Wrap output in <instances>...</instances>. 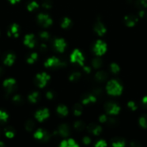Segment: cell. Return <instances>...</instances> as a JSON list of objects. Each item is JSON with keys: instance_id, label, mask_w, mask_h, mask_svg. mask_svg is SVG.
<instances>
[{"instance_id": "1", "label": "cell", "mask_w": 147, "mask_h": 147, "mask_svg": "<svg viewBox=\"0 0 147 147\" xmlns=\"http://www.w3.org/2000/svg\"><path fill=\"white\" fill-rule=\"evenodd\" d=\"M106 90L111 96H120L122 94V86L116 79H112L107 83Z\"/></svg>"}, {"instance_id": "2", "label": "cell", "mask_w": 147, "mask_h": 147, "mask_svg": "<svg viewBox=\"0 0 147 147\" xmlns=\"http://www.w3.org/2000/svg\"><path fill=\"white\" fill-rule=\"evenodd\" d=\"M85 58L84 57V55L82 52L78 49H75L72 51L71 54L70 55V61L74 64H76L77 65L83 66L84 64Z\"/></svg>"}, {"instance_id": "3", "label": "cell", "mask_w": 147, "mask_h": 147, "mask_svg": "<svg viewBox=\"0 0 147 147\" xmlns=\"http://www.w3.org/2000/svg\"><path fill=\"white\" fill-rule=\"evenodd\" d=\"M108 50V45L102 40H97L94 44L92 51L97 56H102L106 53Z\"/></svg>"}, {"instance_id": "4", "label": "cell", "mask_w": 147, "mask_h": 147, "mask_svg": "<svg viewBox=\"0 0 147 147\" xmlns=\"http://www.w3.org/2000/svg\"><path fill=\"white\" fill-rule=\"evenodd\" d=\"M44 65L47 68H56V67H63L66 65V63L65 62L61 61L56 56H52L46 60Z\"/></svg>"}, {"instance_id": "5", "label": "cell", "mask_w": 147, "mask_h": 147, "mask_svg": "<svg viewBox=\"0 0 147 147\" xmlns=\"http://www.w3.org/2000/svg\"><path fill=\"white\" fill-rule=\"evenodd\" d=\"M37 21L38 22L39 25L45 27V28L49 27L53 23V20H52L51 17L48 14H45V13H40L37 15Z\"/></svg>"}, {"instance_id": "6", "label": "cell", "mask_w": 147, "mask_h": 147, "mask_svg": "<svg viewBox=\"0 0 147 147\" xmlns=\"http://www.w3.org/2000/svg\"><path fill=\"white\" fill-rule=\"evenodd\" d=\"M50 80V76L46 73H37L35 77V84L39 88H44Z\"/></svg>"}, {"instance_id": "7", "label": "cell", "mask_w": 147, "mask_h": 147, "mask_svg": "<svg viewBox=\"0 0 147 147\" xmlns=\"http://www.w3.org/2000/svg\"><path fill=\"white\" fill-rule=\"evenodd\" d=\"M105 109L107 113L110 115H117L119 113L120 108L116 103L108 102L105 105Z\"/></svg>"}, {"instance_id": "8", "label": "cell", "mask_w": 147, "mask_h": 147, "mask_svg": "<svg viewBox=\"0 0 147 147\" xmlns=\"http://www.w3.org/2000/svg\"><path fill=\"white\" fill-rule=\"evenodd\" d=\"M16 84H17V81L14 78H7L5 79L3 82V87L5 89L6 91L8 93H11L15 90Z\"/></svg>"}, {"instance_id": "9", "label": "cell", "mask_w": 147, "mask_h": 147, "mask_svg": "<svg viewBox=\"0 0 147 147\" xmlns=\"http://www.w3.org/2000/svg\"><path fill=\"white\" fill-rule=\"evenodd\" d=\"M53 45L54 48L56 50V51L59 52V53H63L65 50V49H66L67 45H66V42L64 39L56 38L53 41Z\"/></svg>"}, {"instance_id": "10", "label": "cell", "mask_w": 147, "mask_h": 147, "mask_svg": "<svg viewBox=\"0 0 147 147\" xmlns=\"http://www.w3.org/2000/svg\"><path fill=\"white\" fill-rule=\"evenodd\" d=\"M49 116H50V111L48 109H45V108L36 111L35 114V118L40 122L45 121Z\"/></svg>"}, {"instance_id": "11", "label": "cell", "mask_w": 147, "mask_h": 147, "mask_svg": "<svg viewBox=\"0 0 147 147\" xmlns=\"http://www.w3.org/2000/svg\"><path fill=\"white\" fill-rule=\"evenodd\" d=\"M19 34H20V26L17 23L12 24L7 30V35L10 37L17 38L18 37Z\"/></svg>"}, {"instance_id": "12", "label": "cell", "mask_w": 147, "mask_h": 147, "mask_svg": "<svg viewBox=\"0 0 147 147\" xmlns=\"http://www.w3.org/2000/svg\"><path fill=\"white\" fill-rule=\"evenodd\" d=\"M93 30L99 36H102L106 33L107 28L103 23L100 21H97L95 23L93 26Z\"/></svg>"}, {"instance_id": "13", "label": "cell", "mask_w": 147, "mask_h": 147, "mask_svg": "<svg viewBox=\"0 0 147 147\" xmlns=\"http://www.w3.org/2000/svg\"><path fill=\"white\" fill-rule=\"evenodd\" d=\"M24 45L29 48H33L36 45V39L35 37V35L32 33L27 34L24 36Z\"/></svg>"}, {"instance_id": "14", "label": "cell", "mask_w": 147, "mask_h": 147, "mask_svg": "<svg viewBox=\"0 0 147 147\" xmlns=\"http://www.w3.org/2000/svg\"><path fill=\"white\" fill-rule=\"evenodd\" d=\"M124 21H125V24L127 27H132L135 24V23L138 21V19L134 15H126L124 17Z\"/></svg>"}, {"instance_id": "15", "label": "cell", "mask_w": 147, "mask_h": 147, "mask_svg": "<svg viewBox=\"0 0 147 147\" xmlns=\"http://www.w3.org/2000/svg\"><path fill=\"white\" fill-rule=\"evenodd\" d=\"M56 134L60 136H63V137H66L70 134V129H69V126L66 124H62L58 129Z\"/></svg>"}, {"instance_id": "16", "label": "cell", "mask_w": 147, "mask_h": 147, "mask_svg": "<svg viewBox=\"0 0 147 147\" xmlns=\"http://www.w3.org/2000/svg\"><path fill=\"white\" fill-rule=\"evenodd\" d=\"M87 130L89 133H92L94 135H99L102 132V128L99 125L91 123L87 126Z\"/></svg>"}, {"instance_id": "17", "label": "cell", "mask_w": 147, "mask_h": 147, "mask_svg": "<svg viewBox=\"0 0 147 147\" xmlns=\"http://www.w3.org/2000/svg\"><path fill=\"white\" fill-rule=\"evenodd\" d=\"M16 60L15 55L13 54L12 53H9L4 57V64L7 66H12L14 64V61Z\"/></svg>"}, {"instance_id": "18", "label": "cell", "mask_w": 147, "mask_h": 147, "mask_svg": "<svg viewBox=\"0 0 147 147\" xmlns=\"http://www.w3.org/2000/svg\"><path fill=\"white\" fill-rule=\"evenodd\" d=\"M60 147H79V146L74 139H69L67 140H63L61 143Z\"/></svg>"}, {"instance_id": "19", "label": "cell", "mask_w": 147, "mask_h": 147, "mask_svg": "<svg viewBox=\"0 0 147 147\" xmlns=\"http://www.w3.org/2000/svg\"><path fill=\"white\" fill-rule=\"evenodd\" d=\"M56 112L58 113V114H59L61 116H67L68 113H69V109H68L67 106H64L63 104L59 105V106L56 109Z\"/></svg>"}, {"instance_id": "20", "label": "cell", "mask_w": 147, "mask_h": 147, "mask_svg": "<svg viewBox=\"0 0 147 147\" xmlns=\"http://www.w3.org/2000/svg\"><path fill=\"white\" fill-rule=\"evenodd\" d=\"M108 78V75L106 72L105 71H99L96 73L95 75V78H96L97 81L102 83V82L105 81L107 78Z\"/></svg>"}, {"instance_id": "21", "label": "cell", "mask_w": 147, "mask_h": 147, "mask_svg": "<svg viewBox=\"0 0 147 147\" xmlns=\"http://www.w3.org/2000/svg\"><path fill=\"white\" fill-rule=\"evenodd\" d=\"M39 98H40V94H39L38 92L33 91L28 96V100L30 103H35L37 102V100H39Z\"/></svg>"}, {"instance_id": "22", "label": "cell", "mask_w": 147, "mask_h": 147, "mask_svg": "<svg viewBox=\"0 0 147 147\" xmlns=\"http://www.w3.org/2000/svg\"><path fill=\"white\" fill-rule=\"evenodd\" d=\"M4 134L9 139H12L14 136V134H15V131H14V129H13L12 127H7L5 129H4Z\"/></svg>"}, {"instance_id": "23", "label": "cell", "mask_w": 147, "mask_h": 147, "mask_svg": "<svg viewBox=\"0 0 147 147\" xmlns=\"http://www.w3.org/2000/svg\"><path fill=\"white\" fill-rule=\"evenodd\" d=\"M112 147H125V142L123 139H115L112 142Z\"/></svg>"}, {"instance_id": "24", "label": "cell", "mask_w": 147, "mask_h": 147, "mask_svg": "<svg viewBox=\"0 0 147 147\" xmlns=\"http://www.w3.org/2000/svg\"><path fill=\"white\" fill-rule=\"evenodd\" d=\"M71 24V20L69 17H65L62 20L61 23V27L63 29H67L70 27Z\"/></svg>"}, {"instance_id": "25", "label": "cell", "mask_w": 147, "mask_h": 147, "mask_svg": "<svg viewBox=\"0 0 147 147\" xmlns=\"http://www.w3.org/2000/svg\"><path fill=\"white\" fill-rule=\"evenodd\" d=\"M37 59V54L35 53H33L30 55H27V63L28 64H33Z\"/></svg>"}, {"instance_id": "26", "label": "cell", "mask_w": 147, "mask_h": 147, "mask_svg": "<svg viewBox=\"0 0 147 147\" xmlns=\"http://www.w3.org/2000/svg\"><path fill=\"white\" fill-rule=\"evenodd\" d=\"M110 71L112 73H114V74H118L120 72V66L115 63H111L110 65Z\"/></svg>"}, {"instance_id": "27", "label": "cell", "mask_w": 147, "mask_h": 147, "mask_svg": "<svg viewBox=\"0 0 147 147\" xmlns=\"http://www.w3.org/2000/svg\"><path fill=\"white\" fill-rule=\"evenodd\" d=\"M9 118L8 113L0 109V123H5Z\"/></svg>"}, {"instance_id": "28", "label": "cell", "mask_w": 147, "mask_h": 147, "mask_svg": "<svg viewBox=\"0 0 147 147\" xmlns=\"http://www.w3.org/2000/svg\"><path fill=\"white\" fill-rule=\"evenodd\" d=\"M139 124L141 127L146 129L147 128V115H143L139 119Z\"/></svg>"}, {"instance_id": "29", "label": "cell", "mask_w": 147, "mask_h": 147, "mask_svg": "<svg viewBox=\"0 0 147 147\" xmlns=\"http://www.w3.org/2000/svg\"><path fill=\"white\" fill-rule=\"evenodd\" d=\"M102 61L99 58H95L92 60V65L95 68H99L102 66Z\"/></svg>"}, {"instance_id": "30", "label": "cell", "mask_w": 147, "mask_h": 147, "mask_svg": "<svg viewBox=\"0 0 147 147\" xmlns=\"http://www.w3.org/2000/svg\"><path fill=\"white\" fill-rule=\"evenodd\" d=\"M74 114L75 116H79L82 112V106L79 104H76L74 106Z\"/></svg>"}, {"instance_id": "31", "label": "cell", "mask_w": 147, "mask_h": 147, "mask_svg": "<svg viewBox=\"0 0 147 147\" xmlns=\"http://www.w3.org/2000/svg\"><path fill=\"white\" fill-rule=\"evenodd\" d=\"M74 128L77 131H82L85 128L84 123L81 121H77L74 123Z\"/></svg>"}, {"instance_id": "32", "label": "cell", "mask_w": 147, "mask_h": 147, "mask_svg": "<svg viewBox=\"0 0 147 147\" xmlns=\"http://www.w3.org/2000/svg\"><path fill=\"white\" fill-rule=\"evenodd\" d=\"M39 7V5L37 4V3H36L35 1H32L30 4H28L27 5V9L30 11H33L34 10H35L36 9H37Z\"/></svg>"}, {"instance_id": "33", "label": "cell", "mask_w": 147, "mask_h": 147, "mask_svg": "<svg viewBox=\"0 0 147 147\" xmlns=\"http://www.w3.org/2000/svg\"><path fill=\"white\" fill-rule=\"evenodd\" d=\"M35 127V123L32 120H28L25 124V129L28 131H31Z\"/></svg>"}, {"instance_id": "34", "label": "cell", "mask_w": 147, "mask_h": 147, "mask_svg": "<svg viewBox=\"0 0 147 147\" xmlns=\"http://www.w3.org/2000/svg\"><path fill=\"white\" fill-rule=\"evenodd\" d=\"M39 36H40V39H42L43 40H48L49 39V37H50V34H49V33L48 32H41L39 34Z\"/></svg>"}, {"instance_id": "35", "label": "cell", "mask_w": 147, "mask_h": 147, "mask_svg": "<svg viewBox=\"0 0 147 147\" xmlns=\"http://www.w3.org/2000/svg\"><path fill=\"white\" fill-rule=\"evenodd\" d=\"M136 4L139 8H145L147 7V0H138Z\"/></svg>"}, {"instance_id": "36", "label": "cell", "mask_w": 147, "mask_h": 147, "mask_svg": "<svg viewBox=\"0 0 147 147\" xmlns=\"http://www.w3.org/2000/svg\"><path fill=\"white\" fill-rule=\"evenodd\" d=\"M95 147H107V143L105 142V141L100 140L97 142V143L95 144Z\"/></svg>"}, {"instance_id": "37", "label": "cell", "mask_w": 147, "mask_h": 147, "mask_svg": "<svg viewBox=\"0 0 147 147\" xmlns=\"http://www.w3.org/2000/svg\"><path fill=\"white\" fill-rule=\"evenodd\" d=\"M128 108H130V109H131V110H133V111H134V110H135V109H136V106H135V103H134L133 101L128 102Z\"/></svg>"}, {"instance_id": "38", "label": "cell", "mask_w": 147, "mask_h": 147, "mask_svg": "<svg viewBox=\"0 0 147 147\" xmlns=\"http://www.w3.org/2000/svg\"><path fill=\"white\" fill-rule=\"evenodd\" d=\"M83 143L86 145H89L91 143V139L88 136H85L83 139Z\"/></svg>"}, {"instance_id": "39", "label": "cell", "mask_w": 147, "mask_h": 147, "mask_svg": "<svg viewBox=\"0 0 147 147\" xmlns=\"http://www.w3.org/2000/svg\"><path fill=\"white\" fill-rule=\"evenodd\" d=\"M131 147H141V145L138 142H133L131 143Z\"/></svg>"}, {"instance_id": "40", "label": "cell", "mask_w": 147, "mask_h": 147, "mask_svg": "<svg viewBox=\"0 0 147 147\" xmlns=\"http://www.w3.org/2000/svg\"><path fill=\"white\" fill-rule=\"evenodd\" d=\"M142 103H143V104L144 105V106H147V96H145V97L143 98Z\"/></svg>"}, {"instance_id": "41", "label": "cell", "mask_w": 147, "mask_h": 147, "mask_svg": "<svg viewBox=\"0 0 147 147\" xmlns=\"http://www.w3.org/2000/svg\"><path fill=\"white\" fill-rule=\"evenodd\" d=\"M20 1V0H9V1H10L12 4H15L16 3H17Z\"/></svg>"}, {"instance_id": "42", "label": "cell", "mask_w": 147, "mask_h": 147, "mask_svg": "<svg viewBox=\"0 0 147 147\" xmlns=\"http://www.w3.org/2000/svg\"><path fill=\"white\" fill-rule=\"evenodd\" d=\"M3 73H4V70H3V69L1 68V67H0V77H1V76H2Z\"/></svg>"}, {"instance_id": "43", "label": "cell", "mask_w": 147, "mask_h": 147, "mask_svg": "<svg viewBox=\"0 0 147 147\" xmlns=\"http://www.w3.org/2000/svg\"><path fill=\"white\" fill-rule=\"evenodd\" d=\"M0 147H6L5 145H4V144L3 143V142H0Z\"/></svg>"}]
</instances>
